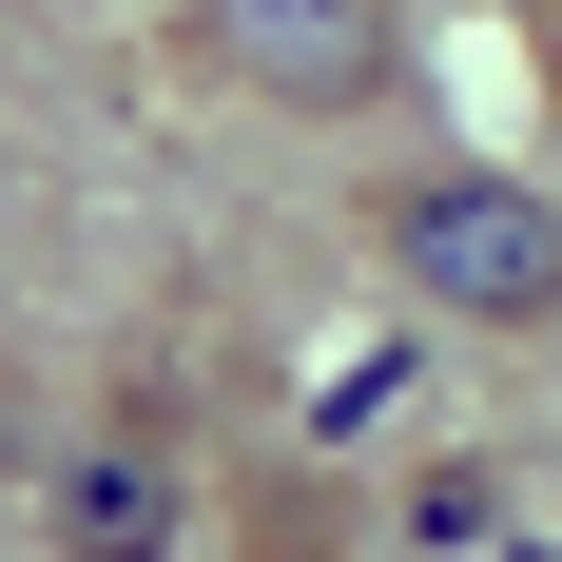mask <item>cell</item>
I'll use <instances>...</instances> for the list:
<instances>
[{
    "label": "cell",
    "mask_w": 562,
    "mask_h": 562,
    "mask_svg": "<svg viewBox=\"0 0 562 562\" xmlns=\"http://www.w3.org/2000/svg\"><path fill=\"white\" fill-rule=\"evenodd\" d=\"M369 233H389V272L427 311H465V330H562V194H524V175L447 156V175H407Z\"/></svg>",
    "instance_id": "obj_1"
},
{
    "label": "cell",
    "mask_w": 562,
    "mask_h": 562,
    "mask_svg": "<svg viewBox=\"0 0 562 562\" xmlns=\"http://www.w3.org/2000/svg\"><path fill=\"white\" fill-rule=\"evenodd\" d=\"M194 58L272 116H369L407 78V0H194Z\"/></svg>",
    "instance_id": "obj_2"
},
{
    "label": "cell",
    "mask_w": 562,
    "mask_h": 562,
    "mask_svg": "<svg viewBox=\"0 0 562 562\" xmlns=\"http://www.w3.org/2000/svg\"><path fill=\"white\" fill-rule=\"evenodd\" d=\"M58 543H78V562H156L175 543V485H156V465H78V485H58Z\"/></svg>",
    "instance_id": "obj_3"
},
{
    "label": "cell",
    "mask_w": 562,
    "mask_h": 562,
    "mask_svg": "<svg viewBox=\"0 0 562 562\" xmlns=\"http://www.w3.org/2000/svg\"><path fill=\"white\" fill-rule=\"evenodd\" d=\"M252 562H349L330 485H291V465H272V485H252Z\"/></svg>",
    "instance_id": "obj_4"
},
{
    "label": "cell",
    "mask_w": 562,
    "mask_h": 562,
    "mask_svg": "<svg viewBox=\"0 0 562 562\" xmlns=\"http://www.w3.org/2000/svg\"><path fill=\"white\" fill-rule=\"evenodd\" d=\"M524 58H543V116H562V0H524Z\"/></svg>",
    "instance_id": "obj_5"
}]
</instances>
